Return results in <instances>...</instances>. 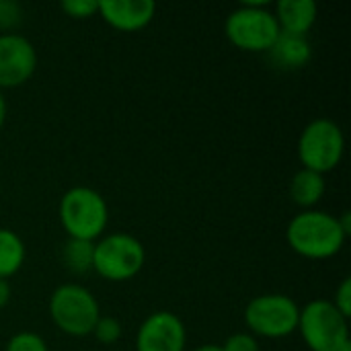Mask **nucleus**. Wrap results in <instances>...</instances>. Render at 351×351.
<instances>
[{"instance_id":"nucleus-20","label":"nucleus","mask_w":351,"mask_h":351,"mask_svg":"<svg viewBox=\"0 0 351 351\" xmlns=\"http://www.w3.org/2000/svg\"><path fill=\"white\" fill-rule=\"evenodd\" d=\"M23 21V8L14 0H0V29L10 33Z\"/></svg>"},{"instance_id":"nucleus-3","label":"nucleus","mask_w":351,"mask_h":351,"mask_svg":"<svg viewBox=\"0 0 351 351\" xmlns=\"http://www.w3.org/2000/svg\"><path fill=\"white\" fill-rule=\"evenodd\" d=\"M224 33L243 51H269L280 35V27L267 0H245L226 16Z\"/></svg>"},{"instance_id":"nucleus-26","label":"nucleus","mask_w":351,"mask_h":351,"mask_svg":"<svg viewBox=\"0 0 351 351\" xmlns=\"http://www.w3.org/2000/svg\"><path fill=\"white\" fill-rule=\"evenodd\" d=\"M339 351H351V341H348V343H346V346H343Z\"/></svg>"},{"instance_id":"nucleus-13","label":"nucleus","mask_w":351,"mask_h":351,"mask_svg":"<svg viewBox=\"0 0 351 351\" xmlns=\"http://www.w3.org/2000/svg\"><path fill=\"white\" fill-rule=\"evenodd\" d=\"M271 62L282 70H300L313 58V47L306 37L280 33L271 49L267 51Z\"/></svg>"},{"instance_id":"nucleus-14","label":"nucleus","mask_w":351,"mask_h":351,"mask_svg":"<svg viewBox=\"0 0 351 351\" xmlns=\"http://www.w3.org/2000/svg\"><path fill=\"white\" fill-rule=\"evenodd\" d=\"M325 189V175H319L308 169H300L290 181V197L302 210H313L323 199Z\"/></svg>"},{"instance_id":"nucleus-10","label":"nucleus","mask_w":351,"mask_h":351,"mask_svg":"<svg viewBox=\"0 0 351 351\" xmlns=\"http://www.w3.org/2000/svg\"><path fill=\"white\" fill-rule=\"evenodd\" d=\"M187 329L183 321L169 313H152L136 333V351H185Z\"/></svg>"},{"instance_id":"nucleus-5","label":"nucleus","mask_w":351,"mask_h":351,"mask_svg":"<svg viewBox=\"0 0 351 351\" xmlns=\"http://www.w3.org/2000/svg\"><path fill=\"white\" fill-rule=\"evenodd\" d=\"M144 263V245L132 234L113 232L95 243L93 271L107 282H128L142 271Z\"/></svg>"},{"instance_id":"nucleus-12","label":"nucleus","mask_w":351,"mask_h":351,"mask_svg":"<svg viewBox=\"0 0 351 351\" xmlns=\"http://www.w3.org/2000/svg\"><path fill=\"white\" fill-rule=\"evenodd\" d=\"M276 21L280 33L306 37L315 27L319 16V6L315 0H280L276 4Z\"/></svg>"},{"instance_id":"nucleus-9","label":"nucleus","mask_w":351,"mask_h":351,"mask_svg":"<svg viewBox=\"0 0 351 351\" xmlns=\"http://www.w3.org/2000/svg\"><path fill=\"white\" fill-rule=\"evenodd\" d=\"M37 70V49L19 33L0 35V90L25 84Z\"/></svg>"},{"instance_id":"nucleus-19","label":"nucleus","mask_w":351,"mask_h":351,"mask_svg":"<svg viewBox=\"0 0 351 351\" xmlns=\"http://www.w3.org/2000/svg\"><path fill=\"white\" fill-rule=\"evenodd\" d=\"M60 8L64 10L66 16L82 21L99 14V0H64Z\"/></svg>"},{"instance_id":"nucleus-6","label":"nucleus","mask_w":351,"mask_h":351,"mask_svg":"<svg viewBox=\"0 0 351 351\" xmlns=\"http://www.w3.org/2000/svg\"><path fill=\"white\" fill-rule=\"evenodd\" d=\"M296 331L311 351H339L351 341L348 319L331 300H313L300 308Z\"/></svg>"},{"instance_id":"nucleus-1","label":"nucleus","mask_w":351,"mask_h":351,"mask_svg":"<svg viewBox=\"0 0 351 351\" xmlns=\"http://www.w3.org/2000/svg\"><path fill=\"white\" fill-rule=\"evenodd\" d=\"M286 239L292 251L304 259H329L343 249L348 234L337 216L321 210H302L290 220Z\"/></svg>"},{"instance_id":"nucleus-11","label":"nucleus","mask_w":351,"mask_h":351,"mask_svg":"<svg viewBox=\"0 0 351 351\" xmlns=\"http://www.w3.org/2000/svg\"><path fill=\"white\" fill-rule=\"evenodd\" d=\"M154 14L156 4L152 0H99V16L121 33H134L148 27Z\"/></svg>"},{"instance_id":"nucleus-23","label":"nucleus","mask_w":351,"mask_h":351,"mask_svg":"<svg viewBox=\"0 0 351 351\" xmlns=\"http://www.w3.org/2000/svg\"><path fill=\"white\" fill-rule=\"evenodd\" d=\"M10 302V284L8 280H0V311Z\"/></svg>"},{"instance_id":"nucleus-16","label":"nucleus","mask_w":351,"mask_h":351,"mask_svg":"<svg viewBox=\"0 0 351 351\" xmlns=\"http://www.w3.org/2000/svg\"><path fill=\"white\" fill-rule=\"evenodd\" d=\"M93 251L95 243L88 241H76L68 239L64 249H62V261L64 267L76 276H82L86 271H93Z\"/></svg>"},{"instance_id":"nucleus-7","label":"nucleus","mask_w":351,"mask_h":351,"mask_svg":"<svg viewBox=\"0 0 351 351\" xmlns=\"http://www.w3.org/2000/svg\"><path fill=\"white\" fill-rule=\"evenodd\" d=\"M346 152V138L341 128L327 117L313 119L298 138V158L302 169L325 175L333 171Z\"/></svg>"},{"instance_id":"nucleus-4","label":"nucleus","mask_w":351,"mask_h":351,"mask_svg":"<svg viewBox=\"0 0 351 351\" xmlns=\"http://www.w3.org/2000/svg\"><path fill=\"white\" fill-rule=\"evenodd\" d=\"M49 317L53 325L70 337H86L93 333L101 308L93 292L78 284H64L49 298Z\"/></svg>"},{"instance_id":"nucleus-21","label":"nucleus","mask_w":351,"mask_h":351,"mask_svg":"<svg viewBox=\"0 0 351 351\" xmlns=\"http://www.w3.org/2000/svg\"><path fill=\"white\" fill-rule=\"evenodd\" d=\"M220 348L222 351H259V343L251 333H234Z\"/></svg>"},{"instance_id":"nucleus-18","label":"nucleus","mask_w":351,"mask_h":351,"mask_svg":"<svg viewBox=\"0 0 351 351\" xmlns=\"http://www.w3.org/2000/svg\"><path fill=\"white\" fill-rule=\"evenodd\" d=\"M4 351H49L47 343L41 335L31 333V331H21L10 337Z\"/></svg>"},{"instance_id":"nucleus-25","label":"nucleus","mask_w":351,"mask_h":351,"mask_svg":"<svg viewBox=\"0 0 351 351\" xmlns=\"http://www.w3.org/2000/svg\"><path fill=\"white\" fill-rule=\"evenodd\" d=\"M193 351H222V348L216 346V343H208V346H202V348H197V350Z\"/></svg>"},{"instance_id":"nucleus-2","label":"nucleus","mask_w":351,"mask_h":351,"mask_svg":"<svg viewBox=\"0 0 351 351\" xmlns=\"http://www.w3.org/2000/svg\"><path fill=\"white\" fill-rule=\"evenodd\" d=\"M60 222L68 239L95 243L107 228L109 208L105 197L84 185L68 189L60 199Z\"/></svg>"},{"instance_id":"nucleus-17","label":"nucleus","mask_w":351,"mask_h":351,"mask_svg":"<svg viewBox=\"0 0 351 351\" xmlns=\"http://www.w3.org/2000/svg\"><path fill=\"white\" fill-rule=\"evenodd\" d=\"M93 335L97 337V341H101L105 346H113L121 337V323L115 317H103L101 315L95 329H93Z\"/></svg>"},{"instance_id":"nucleus-22","label":"nucleus","mask_w":351,"mask_h":351,"mask_svg":"<svg viewBox=\"0 0 351 351\" xmlns=\"http://www.w3.org/2000/svg\"><path fill=\"white\" fill-rule=\"evenodd\" d=\"M333 302V306L346 317V319H350L351 315V280L350 278H346L341 284H339V288L335 290V300H331Z\"/></svg>"},{"instance_id":"nucleus-8","label":"nucleus","mask_w":351,"mask_h":351,"mask_svg":"<svg viewBox=\"0 0 351 351\" xmlns=\"http://www.w3.org/2000/svg\"><path fill=\"white\" fill-rule=\"evenodd\" d=\"M300 306L286 294H261L245 308V325L251 335L282 339L298 329Z\"/></svg>"},{"instance_id":"nucleus-24","label":"nucleus","mask_w":351,"mask_h":351,"mask_svg":"<svg viewBox=\"0 0 351 351\" xmlns=\"http://www.w3.org/2000/svg\"><path fill=\"white\" fill-rule=\"evenodd\" d=\"M6 111H8L6 99H4V95H2V90H0V130H2V125H4V121H6Z\"/></svg>"},{"instance_id":"nucleus-15","label":"nucleus","mask_w":351,"mask_h":351,"mask_svg":"<svg viewBox=\"0 0 351 351\" xmlns=\"http://www.w3.org/2000/svg\"><path fill=\"white\" fill-rule=\"evenodd\" d=\"M25 263V243L8 228H0V280L14 276Z\"/></svg>"}]
</instances>
